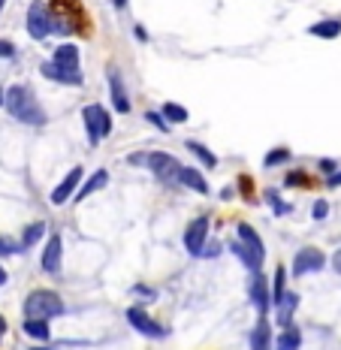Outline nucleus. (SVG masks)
<instances>
[{"label":"nucleus","mask_w":341,"mask_h":350,"mask_svg":"<svg viewBox=\"0 0 341 350\" xmlns=\"http://www.w3.org/2000/svg\"><path fill=\"white\" fill-rule=\"evenodd\" d=\"M332 266H336V272L341 275V251L336 254V257H332Z\"/></svg>","instance_id":"c9c22d12"},{"label":"nucleus","mask_w":341,"mask_h":350,"mask_svg":"<svg viewBox=\"0 0 341 350\" xmlns=\"http://www.w3.org/2000/svg\"><path fill=\"white\" fill-rule=\"evenodd\" d=\"M287 185H302V172H293V175H290Z\"/></svg>","instance_id":"f704fd0d"},{"label":"nucleus","mask_w":341,"mask_h":350,"mask_svg":"<svg viewBox=\"0 0 341 350\" xmlns=\"http://www.w3.org/2000/svg\"><path fill=\"white\" fill-rule=\"evenodd\" d=\"M326 181H329V187H338V185H341V172H336V175H329V178H326Z\"/></svg>","instance_id":"72a5a7b5"},{"label":"nucleus","mask_w":341,"mask_h":350,"mask_svg":"<svg viewBox=\"0 0 341 350\" xmlns=\"http://www.w3.org/2000/svg\"><path fill=\"white\" fill-rule=\"evenodd\" d=\"M236 251V257L251 269V272H260L263 266V257H266V247H263V239L257 236V230L248 227V224H238V242L230 245Z\"/></svg>","instance_id":"f03ea898"},{"label":"nucleus","mask_w":341,"mask_h":350,"mask_svg":"<svg viewBox=\"0 0 341 350\" xmlns=\"http://www.w3.org/2000/svg\"><path fill=\"white\" fill-rule=\"evenodd\" d=\"M206 236H208V217H197V221L187 227L185 232V247L187 254H193V257H200L202 245H206Z\"/></svg>","instance_id":"9d476101"},{"label":"nucleus","mask_w":341,"mask_h":350,"mask_svg":"<svg viewBox=\"0 0 341 350\" xmlns=\"http://www.w3.org/2000/svg\"><path fill=\"white\" fill-rule=\"evenodd\" d=\"M326 257L317 247H302L299 254L293 257V275H311V272H320Z\"/></svg>","instance_id":"0eeeda50"},{"label":"nucleus","mask_w":341,"mask_h":350,"mask_svg":"<svg viewBox=\"0 0 341 350\" xmlns=\"http://www.w3.org/2000/svg\"><path fill=\"white\" fill-rule=\"evenodd\" d=\"M61 257H64V245H61V236L52 232V239L42 247V272L46 275H57L61 272Z\"/></svg>","instance_id":"1a4fd4ad"},{"label":"nucleus","mask_w":341,"mask_h":350,"mask_svg":"<svg viewBox=\"0 0 341 350\" xmlns=\"http://www.w3.org/2000/svg\"><path fill=\"white\" fill-rule=\"evenodd\" d=\"M3 3H6V0H0V10H3Z\"/></svg>","instance_id":"79ce46f5"},{"label":"nucleus","mask_w":341,"mask_h":350,"mask_svg":"<svg viewBox=\"0 0 341 350\" xmlns=\"http://www.w3.org/2000/svg\"><path fill=\"white\" fill-rule=\"evenodd\" d=\"M109 88H112V106L118 109V112H130V97H127V91H124V85H121V76L118 72H109Z\"/></svg>","instance_id":"4468645a"},{"label":"nucleus","mask_w":341,"mask_h":350,"mask_svg":"<svg viewBox=\"0 0 341 350\" xmlns=\"http://www.w3.org/2000/svg\"><path fill=\"white\" fill-rule=\"evenodd\" d=\"M251 350H272V332H269V323L260 320L251 332Z\"/></svg>","instance_id":"6ab92c4d"},{"label":"nucleus","mask_w":341,"mask_h":350,"mask_svg":"<svg viewBox=\"0 0 341 350\" xmlns=\"http://www.w3.org/2000/svg\"><path fill=\"white\" fill-rule=\"evenodd\" d=\"M42 236H46V224H42V221H36V224H31V227L25 230V236H21V245H25V247H31V245L40 242Z\"/></svg>","instance_id":"5701e85b"},{"label":"nucleus","mask_w":341,"mask_h":350,"mask_svg":"<svg viewBox=\"0 0 341 350\" xmlns=\"http://www.w3.org/2000/svg\"><path fill=\"white\" fill-rule=\"evenodd\" d=\"M112 3L118 6V10H124V6H127V0H112Z\"/></svg>","instance_id":"4c0bfd02"},{"label":"nucleus","mask_w":341,"mask_h":350,"mask_svg":"<svg viewBox=\"0 0 341 350\" xmlns=\"http://www.w3.org/2000/svg\"><path fill=\"white\" fill-rule=\"evenodd\" d=\"M299 345H302V335H299V329L287 326V329L278 335V341H275V350H299Z\"/></svg>","instance_id":"412c9836"},{"label":"nucleus","mask_w":341,"mask_h":350,"mask_svg":"<svg viewBox=\"0 0 341 350\" xmlns=\"http://www.w3.org/2000/svg\"><path fill=\"white\" fill-rule=\"evenodd\" d=\"M311 215H314V221H323V217L329 215V206H326L323 200H317V202H314V208H311Z\"/></svg>","instance_id":"c85d7f7f"},{"label":"nucleus","mask_w":341,"mask_h":350,"mask_svg":"<svg viewBox=\"0 0 341 350\" xmlns=\"http://www.w3.org/2000/svg\"><path fill=\"white\" fill-rule=\"evenodd\" d=\"M3 106H6L10 115H16V118L25 121V124H33V127H40V124L46 121V112H42L40 103H36L33 91L25 88V85L10 88V91L3 94Z\"/></svg>","instance_id":"f257e3e1"},{"label":"nucleus","mask_w":341,"mask_h":350,"mask_svg":"<svg viewBox=\"0 0 341 350\" xmlns=\"http://www.w3.org/2000/svg\"><path fill=\"white\" fill-rule=\"evenodd\" d=\"M320 166H323L326 172H332V170H336V163H332V160H320Z\"/></svg>","instance_id":"e433bc0d"},{"label":"nucleus","mask_w":341,"mask_h":350,"mask_svg":"<svg viewBox=\"0 0 341 350\" xmlns=\"http://www.w3.org/2000/svg\"><path fill=\"white\" fill-rule=\"evenodd\" d=\"M3 332H6V320L0 317V335H3Z\"/></svg>","instance_id":"58836bf2"},{"label":"nucleus","mask_w":341,"mask_h":350,"mask_svg":"<svg viewBox=\"0 0 341 350\" xmlns=\"http://www.w3.org/2000/svg\"><path fill=\"white\" fill-rule=\"evenodd\" d=\"M275 308H278V320L284 326H290V317H293V311L299 308V296L296 293H281L275 299Z\"/></svg>","instance_id":"dca6fc26"},{"label":"nucleus","mask_w":341,"mask_h":350,"mask_svg":"<svg viewBox=\"0 0 341 350\" xmlns=\"http://www.w3.org/2000/svg\"><path fill=\"white\" fill-rule=\"evenodd\" d=\"M106 185H109V172H106V170H97V172H94L91 178L82 185V191L72 193V200H76V202H79V200H85V196H91L94 191H103Z\"/></svg>","instance_id":"f3484780"},{"label":"nucleus","mask_w":341,"mask_h":350,"mask_svg":"<svg viewBox=\"0 0 341 350\" xmlns=\"http://www.w3.org/2000/svg\"><path fill=\"white\" fill-rule=\"evenodd\" d=\"M284 293V269H278V275H275V287H272V302Z\"/></svg>","instance_id":"cd10ccee"},{"label":"nucleus","mask_w":341,"mask_h":350,"mask_svg":"<svg viewBox=\"0 0 341 350\" xmlns=\"http://www.w3.org/2000/svg\"><path fill=\"white\" fill-rule=\"evenodd\" d=\"M130 163H136V166H148L151 172L157 175V178H178V170H181V163L172 154H163V151H151V154H133L130 157Z\"/></svg>","instance_id":"20e7f679"},{"label":"nucleus","mask_w":341,"mask_h":350,"mask_svg":"<svg viewBox=\"0 0 341 350\" xmlns=\"http://www.w3.org/2000/svg\"><path fill=\"white\" fill-rule=\"evenodd\" d=\"M221 254V242H212V245H202L200 257H217Z\"/></svg>","instance_id":"c756f323"},{"label":"nucleus","mask_w":341,"mask_h":350,"mask_svg":"<svg viewBox=\"0 0 341 350\" xmlns=\"http://www.w3.org/2000/svg\"><path fill=\"white\" fill-rule=\"evenodd\" d=\"M64 311V302L55 290H33L31 296L25 299V320H52Z\"/></svg>","instance_id":"7ed1b4c3"},{"label":"nucleus","mask_w":341,"mask_h":350,"mask_svg":"<svg viewBox=\"0 0 341 350\" xmlns=\"http://www.w3.org/2000/svg\"><path fill=\"white\" fill-rule=\"evenodd\" d=\"M40 72L46 79H55V82H61V85H82L85 79H82V72L79 70H64V67H57V64H42Z\"/></svg>","instance_id":"f8f14e48"},{"label":"nucleus","mask_w":341,"mask_h":350,"mask_svg":"<svg viewBox=\"0 0 341 350\" xmlns=\"http://www.w3.org/2000/svg\"><path fill=\"white\" fill-rule=\"evenodd\" d=\"M16 251H18V247H12L6 239H0V254H16Z\"/></svg>","instance_id":"473e14b6"},{"label":"nucleus","mask_w":341,"mask_h":350,"mask_svg":"<svg viewBox=\"0 0 341 350\" xmlns=\"http://www.w3.org/2000/svg\"><path fill=\"white\" fill-rule=\"evenodd\" d=\"M127 320H130V326H133L136 332H142V335H148V338H163L166 329L161 323H154L148 314H145L142 308H127Z\"/></svg>","instance_id":"6e6552de"},{"label":"nucleus","mask_w":341,"mask_h":350,"mask_svg":"<svg viewBox=\"0 0 341 350\" xmlns=\"http://www.w3.org/2000/svg\"><path fill=\"white\" fill-rule=\"evenodd\" d=\"M82 121H85V127H88V139L91 145H100V139H106L109 133H112V118H109V112L103 106H85V112H82Z\"/></svg>","instance_id":"39448f33"},{"label":"nucleus","mask_w":341,"mask_h":350,"mask_svg":"<svg viewBox=\"0 0 341 350\" xmlns=\"http://www.w3.org/2000/svg\"><path fill=\"white\" fill-rule=\"evenodd\" d=\"M163 121L166 124H185L187 121V109L178 103H166L163 106Z\"/></svg>","instance_id":"4be33fe9"},{"label":"nucleus","mask_w":341,"mask_h":350,"mask_svg":"<svg viewBox=\"0 0 341 350\" xmlns=\"http://www.w3.org/2000/svg\"><path fill=\"white\" fill-rule=\"evenodd\" d=\"M178 181L185 187H191V191H197V193H208V181L202 178L197 170H187V166H181V170H178Z\"/></svg>","instance_id":"a211bd4d"},{"label":"nucleus","mask_w":341,"mask_h":350,"mask_svg":"<svg viewBox=\"0 0 341 350\" xmlns=\"http://www.w3.org/2000/svg\"><path fill=\"white\" fill-rule=\"evenodd\" d=\"M0 284H6V272H3V266H0Z\"/></svg>","instance_id":"ea45409f"},{"label":"nucleus","mask_w":341,"mask_h":350,"mask_svg":"<svg viewBox=\"0 0 341 350\" xmlns=\"http://www.w3.org/2000/svg\"><path fill=\"white\" fill-rule=\"evenodd\" d=\"M145 118H148L151 124H154V127L161 130V133H169V124L163 121V115H157V112H145Z\"/></svg>","instance_id":"bb28decb"},{"label":"nucleus","mask_w":341,"mask_h":350,"mask_svg":"<svg viewBox=\"0 0 341 350\" xmlns=\"http://www.w3.org/2000/svg\"><path fill=\"white\" fill-rule=\"evenodd\" d=\"M187 151H193V154L202 160V166H208V170H212V166H217V157L206 148V145H200V142H193V139H191V142H187Z\"/></svg>","instance_id":"b1692460"},{"label":"nucleus","mask_w":341,"mask_h":350,"mask_svg":"<svg viewBox=\"0 0 341 350\" xmlns=\"http://www.w3.org/2000/svg\"><path fill=\"white\" fill-rule=\"evenodd\" d=\"M27 33H31L33 40H46V36L52 33V16H49V10L42 3H33L31 10H27Z\"/></svg>","instance_id":"423d86ee"},{"label":"nucleus","mask_w":341,"mask_h":350,"mask_svg":"<svg viewBox=\"0 0 341 350\" xmlns=\"http://www.w3.org/2000/svg\"><path fill=\"white\" fill-rule=\"evenodd\" d=\"M133 293L139 296V299H148V302L154 299V290H145V287H133Z\"/></svg>","instance_id":"2f4dec72"},{"label":"nucleus","mask_w":341,"mask_h":350,"mask_svg":"<svg viewBox=\"0 0 341 350\" xmlns=\"http://www.w3.org/2000/svg\"><path fill=\"white\" fill-rule=\"evenodd\" d=\"M25 332L31 335V338L46 341L49 338V323H46V320H25Z\"/></svg>","instance_id":"393cba45"},{"label":"nucleus","mask_w":341,"mask_h":350,"mask_svg":"<svg viewBox=\"0 0 341 350\" xmlns=\"http://www.w3.org/2000/svg\"><path fill=\"white\" fill-rule=\"evenodd\" d=\"M251 299H254V305H257L260 314H266V311H269V284H266L263 272H254L251 275Z\"/></svg>","instance_id":"ddd939ff"},{"label":"nucleus","mask_w":341,"mask_h":350,"mask_svg":"<svg viewBox=\"0 0 341 350\" xmlns=\"http://www.w3.org/2000/svg\"><path fill=\"white\" fill-rule=\"evenodd\" d=\"M52 64H57V67H64V70H79V49L72 46V42L57 46L52 55Z\"/></svg>","instance_id":"2eb2a0df"},{"label":"nucleus","mask_w":341,"mask_h":350,"mask_svg":"<svg viewBox=\"0 0 341 350\" xmlns=\"http://www.w3.org/2000/svg\"><path fill=\"white\" fill-rule=\"evenodd\" d=\"M287 157H290V151H287V148H275L272 154H266L263 163H266V166H278V163H284Z\"/></svg>","instance_id":"a878e982"},{"label":"nucleus","mask_w":341,"mask_h":350,"mask_svg":"<svg viewBox=\"0 0 341 350\" xmlns=\"http://www.w3.org/2000/svg\"><path fill=\"white\" fill-rule=\"evenodd\" d=\"M0 55L12 57V55H16V46H12V42H0Z\"/></svg>","instance_id":"7c9ffc66"},{"label":"nucleus","mask_w":341,"mask_h":350,"mask_svg":"<svg viewBox=\"0 0 341 350\" xmlns=\"http://www.w3.org/2000/svg\"><path fill=\"white\" fill-rule=\"evenodd\" d=\"M311 36H320V40H336V36L341 33V21H317V25H311Z\"/></svg>","instance_id":"aec40b11"},{"label":"nucleus","mask_w":341,"mask_h":350,"mask_svg":"<svg viewBox=\"0 0 341 350\" xmlns=\"http://www.w3.org/2000/svg\"><path fill=\"white\" fill-rule=\"evenodd\" d=\"M0 103H3V91H0Z\"/></svg>","instance_id":"a19ab883"},{"label":"nucleus","mask_w":341,"mask_h":350,"mask_svg":"<svg viewBox=\"0 0 341 350\" xmlns=\"http://www.w3.org/2000/svg\"><path fill=\"white\" fill-rule=\"evenodd\" d=\"M79 181H82V166H76V170H70L67 175H64V181L52 191V206H64L67 200H72Z\"/></svg>","instance_id":"9b49d317"}]
</instances>
